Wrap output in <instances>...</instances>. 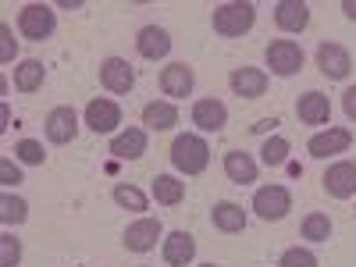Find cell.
<instances>
[{"label":"cell","instance_id":"1","mask_svg":"<svg viewBox=\"0 0 356 267\" xmlns=\"http://www.w3.org/2000/svg\"><path fill=\"white\" fill-rule=\"evenodd\" d=\"M171 164L175 171H182V175H203L207 164H211V146H207L203 136H175L171 143Z\"/></svg>","mask_w":356,"mask_h":267},{"label":"cell","instance_id":"2","mask_svg":"<svg viewBox=\"0 0 356 267\" xmlns=\"http://www.w3.org/2000/svg\"><path fill=\"white\" fill-rule=\"evenodd\" d=\"M253 22H257V4H250V0H232V4L214 8V15H211L214 33L218 36H228V40L250 33Z\"/></svg>","mask_w":356,"mask_h":267},{"label":"cell","instance_id":"3","mask_svg":"<svg viewBox=\"0 0 356 267\" xmlns=\"http://www.w3.org/2000/svg\"><path fill=\"white\" fill-rule=\"evenodd\" d=\"M250 211H253L260 221H282V218H289V211H292V193H289L285 186H260V189L253 193Z\"/></svg>","mask_w":356,"mask_h":267},{"label":"cell","instance_id":"4","mask_svg":"<svg viewBox=\"0 0 356 267\" xmlns=\"http://www.w3.org/2000/svg\"><path fill=\"white\" fill-rule=\"evenodd\" d=\"M264 61L278 79H289L296 72H303V50H300L296 40H275V43H267Z\"/></svg>","mask_w":356,"mask_h":267},{"label":"cell","instance_id":"5","mask_svg":"<svg viewBox=\"0 0 356 267\" xmlns=\"http://www.w3.org/2000/svg\"><path fill=\"white\" fill-rule=\"evenodd\" d=\"M54 25H57V18H54V11L47 4H25L22 15H18V33L25 40H33V43L50 40L54 36Z\"/></svg>","mask_w":356,"mask_h":267},{"label":"cell","instance_id":"6","mask_svg":"<svg viewBox=\"0 0 356 267\" xmlns=\"http://www.w3.org/2000/svg\"><path fill=\"white\" fill-rule=\"evenodd\" d=\"M321 186H324V193H328L332 200L356 196V161H335L328 171H324Z\"/></svg>","mask_w":356,"mask_h":267},{"label":"cell","instance_id":"7","mask_svg":"<svg viewBox=\"0 0 356 267\" xmlns=\"http://www.w3.org/2000/svg\"><path fill=\"white\" fill-rule=\"evenodd\" d=\"M317 68H321L324 79L342 82V79H349V72H353V57H349V50H346L342 43H321V47H317Z\"/></svg>","mask_w":356,"mask_h":267},{"label":"cell","instance_id":"8","mask_svg":"<svg viewBox=\"0 0 356 267\" xmlns=\"http://www.w3.org/2000/svg\"><path fill=\"white\" fill-rule=\"evenodd\" d=\"M118 125H122V107H118L114 100L97 97V100L86 104V129H89V132L107 136V132H114Z\"/></svg>","mask_w":356,"mask_h":267},{"label":"cell","instance_id":"9","mask_svg":"<svg viewBox=\"0 0 356 267\" xmlns=\"http://www.w3.org/2000/svg\"><path fill=\"white\" fill-rule=\"evenodd\" d=\"M100 86L111 89V93H132L136 86V68L125 61V57H104L100 61Z\"/></svg>","mask_w":356,"mask_h":267},{"label":"cell","instance_id":"10","mask_svg":"<svg viewBox=\"0 0 356 267\" xmlns=\"http://www.w3.org/2000/svg\"><path fill=\"white\" fill-rule=\"evenodd\" d=\"M43 132L54 146H65V143H75L79 136V114L75 107H54L47 114V122H43Z\"/></svg>","mask_w":356,"mask_h":267},{"label":"cell","instance_id":"11","mask_svg":"<svg viewBox=\"0 0 356 267\" xmlns=\"http://www.w3.org/2000/svg\"><path fill=\"white\" fill-rule=\"evenodd\" d=\"M161 235H164V228H161L157 218H139V221H132V225L125 228L122 243H125V250H132V253H150V250L157 246Z\"/></svg>","mask_w":356,"mask_h":267},{"label":"cell","instance_id":"12","mask_svg":"<svg viewBox=\"0 0 356 267\" xmlns=\"http://www.w3.org/2000/svg\"><path fill=\"white\" fill-rule=\"evenodd\" d=\"M349 146H353V132H349V129H328V132L310 136L307 154L317 157V161H328V157H335V154H346Z\"/></svg>","mask_w":356,"mask_h":267},{"label":"cell","instance_id":"13","mask_svg":"<svg viewBox=\"0 0 356 267\" xmlns=\"http://www.w3.org/2000/svg\"><path fill=\"white\" fill-rule=\"evenodd\" d=\"M228 86H232L235 97H243V100H260V97L267 93V72L243 65V68H235V72L228 75Z\"/></svg>","mask_w":356,"mask_h":267},{"label":"cell","instance_id":"14","mask_svg":"<svg viewBox=\"0 0 356 267\" xmlns=\"http://www.w3.org/2000/svg\"><path fill=\"white\" fill-rule=\"evenodd\" d=\"M193 125L200 132H221L228 125V107L218 97H203L193 104Z\"/></svg>","mask_w":356,"mask_h":267},{"label":"cell","instance_id":"15","mask_svg":"<svg viewBox=\"0 0 356 267\" xmlns=\"http://www.w3.org/2000/svg\"><path fill=\"white\" fill-rule=\"evenodd\" d=\"M193 86H196V75L186 61H175L168 68H161V89H164V97L171 100H182L193 93Z\"/></svg>","mask_w":356,"mask_h":267},{"label":"cell","instance_id":"16","mask_svg":"<svg viewBox=\"0 0 356 267\" xmlns=\"http://www.w3.org/2000/svg\"><path fill=\"white\" fill-rule=\"evenodd\" d=\"M296 118H300L303 125H328V118H332L328 97H324L321 89H307V93L296 100Z\"/></svg>","mask_w":356,"mask_h":267},{"label":"cell","instance_id":"17","mask_svg":"<svg viewBox=\"0 0 356 267\" xmlns=\"http://www.w3.org/2000/svg\"><path fill=\"white\" fill-rule=\"evenodd\" d=\"M136 50H139V57H146V61H161V57L171 54V36L161 25H143L136 33Z\"/></svg>","mask_w":356,"mask_h":267},{"label":"cell","instance_id":"18","mask_svg":"<svg viewBox=\"0 0 356 267\" xmlns=\"http://www.w3.org/2000/svg\"><path fill=\"white\" fill-rule=\"evenodd\" d=\"M275 25L282 33H303L310 25V8L303 0H278L275 4Z\"/></svg>","mask_w":356,"mask_h":267},{"label":"cell","instance_id":"19","mask_svg":"<svg viewBox=\"0 0 356 267\" xmlns=\"http://www.w3.org/2000/svg\"><path fill=\"white\" fill-rule=\"evenodd\" d=\"M193 257H196V239L189 232H171V235H164V264L168 267H186V264H193Z\"/></svg>","mask_w":356,"mask_h":267},{"label":"cell","instance_id":"20","mask_svg":"<svg viewBox=\"0 0 356 267\" xmlns=\"http://www.w3.org/2000/svg\"><path fill=\"white\" fill-rule=\"evenodd\" d=\"M143 154H146V129H125L111 139L114 161H139Z\"/></svg>","mask_w":356,"mask_h":267},{"label":"cell","instance_id":"21","mask_svg":"<svg viewBox=\"0 0 356 267\" xmlns=\"http://www.w3.org/2000/svg\"><path fill=\"white\" fill-rule=\"evenodd\" d=\"M221 164H225V175L232 178L235 186H253V182H257V175H260L257 161H253L246 150H228Z\"/></svg>","mask_w":356,"mask_h":267},{"label":"cell","instance_id":"22","mask_svg":"<svg viewBox=\"0 0 356 267\" xmlns=\"http://www.w3.org/2000/svg\"><path fill=\"white\" fill-rule=\"evenodd\" d=\"M211 225L225 235H235V232H243L246 228V211L239 203H232V200H221L214 203V211H211Z\"/></svg>","mask_w":356,"mask_h":267},{"label":"cell","instance_id":"23","mask_svg":"<svg viewBox=\"0 0 356 267\" xmlns=\"http://www.w3.org/2000/svg\"><path fill=\"white\" fill-rule=\"evenodd\" d=\"M143 125L150 129V132H168L178 125V107L171 100H154V104H146L143 107Z\"/></svg>","mask_w":356,"mask_h":267},{"label":"cell","instance_id":"24","mask_svg":"<svg viewBox=\"0 0 356 267\" xmlns=\"http://www.w3.org/2000/svg\"><path fill=\"white\" fill-rule=\"evenodd\" d=\"M43 82H47V68L36 57H29V61H22L15 68V89L18 93H36V89H43Z\"/></svg>","mask_w":356,"mask_h":267},{"label":"cell","instance_id":"25","mask_svg":"<svg viewBox=\"0 0 356 267\" xmlns=\"http://www.w3.org/2000/svg\"><path fill=\"white\" fill-rule=\"evenodd\" d=\"M154 200L164 203V207H178L186 200V182L175 175H157L154 178Z\"/></svg>","mask_w":356,"mask_h":267},{"label":"cell","instance_id":"26","mask_svg":"<svg viewBox=\"0 0 356 267\" xmlns=\"http://www.w3.org/2000/svg\"><path fill=\"white\" fill-rule=\"evenodd\" d=\"M300 235H303L307 243H328V239H332V218L321 214V211L307 214L303 225H300Z\"/></svg>","mask_w":356,"mask_h":267},{"label":"cell","instance_id":"27","mask_svg":"<svg viewBox=\"0 0 356 267\" xmlns=\"http://www.w3.org/2000/svg\"><path fill=\"white\" fill-rule=\"evenodd\" d=\"M111 196H114V203H118V207H125V211H132V214H143L146 207H150L146 193H143V189H136V186H129V182H118Z\"/></svg>","mask_w":356,"mask_h":267},{"label":"cell","instance_id":"28","mask_svg":"<svg viewBox=\"0 0 356 267\" xmlns=\"http://www.w3.org/2000/svg\"><path fill=\"white\" fill-rule=\"evenodd\" d=\"M289 150H292V143H289L285 136H271V139L260 146V161H264L267 168H278V164L289 161Z\"/></svg>","mask_w":356,"mask_h":267},{"label":"cell","instance_id":"29","mask_svg":"<svg viewBox=\"0 0 356 267\" xmlns=\"http://www.w3.org/2000/svg\"><path fill=\"white\" fill-rule=\"evenodd\" d=\"M25 218H29V203L22 196L4 193V200H0V221L11 228V225H25Z\"/></svg>","mask_w":356,"mask_h":267},{"label":"cell","instance_id":"30","mask_svg":"<svg viewBox=\"0 0 356 267\" xmlns=\"http://www.w3.org/2000/svg\"><path fill=\"white\" fill-rule=\"evenodd\" d=\"M15 157H18L22 164L40 168V164L47 161V150H43V143H36V139H18V143H15Z\"/></svg>","mask_w":356,"mask_h":267},{"label":"cell","instance_id":"31","mask_svg":"<svg viewBox=\"0 0 356 267\" xmlns=\"http://www.w3.org/2000/svg\"><path fill=\"white\" fill-rule=\"evenodd\" d=\"M278 267H317V253L307 246H292L278 257Z\"/></svg>","mask_w":356,"mask_h":267},{"label":"cell","instance_id":"32","mask_svg":"<svg viewBox=\"0 0 356 267\" xmlns=\"http://www.w3.org/2000/svg\"><path fill=\"white\" fill-rule=\"evenodd\" d=\"M22 264V243L15 235H0V267H18Z\"/></svg>","mask_w":356,"mask_h":267},{"label":"cell","instance_id":"33","mask_svg":"<svg viewBox=\"0 0 356 267\" xmlns=\"http://www.w3.org/2000/svg\"><path fill=\"white\" fill-rule=\"evenodd\" d=\"M15 54H18V40H15V29L4 22L0 25V61L4 65H11L15 61Z\"/></svg>","mask_w":356,"mask_h":267},{"label":"cell","instance_id":"34","mask_svg":"<svg viewBox=\"0 0 356 267\" xmlns=\"http://www.w3.org/2000/svg\"><path fill=\"white\" fill-rule=\"evenodd\" d=\"M0 182H4L8 189L22 182V171H18V164H15L11 157H4V161H0Z\"/></svg>","mask_w":356,"mask_h":267},{"label":"cell","instance_id":"35","mask_svg":"<svg viewBox=\"0 0 356 267\" xmlns=\"http://www.w3.org/2000/svg\"><path fill=\"white\" fill-rule=\"evenodd\" d=\"M342 111H346L349 122H356V86H349L346 93H342Z\"/></svg>","mask_w":356,"mask_h":267},{"label":"cell","instance_id":"36","mask_svg":"<svg viewBox=\"0 0 356 267\" xmlns=\"http://www.w3.org/2000/svg\"><path fill=\"white\" fill-rule=\"evenodd\" d=\"M342 11H346L349 22H356V0H342Z\"/></svg>","mask_w":356,"mask_h":267},{"label":"cell","instance_id":"37","mask_svg":"<svg viewBox=\"0 0 356 267\" xmlns=\"http://www.w3.org/2000/svg\"><path fill=\"white\" fill-rule=\"evenodd\" d=\"M275 125H278L275 118H264V122H257V125H253V132H267V129H275Z\"/></svg>","mask_w":356,"mask_h":267},{"label":"cell","instance_id":"38","mask_svg":"<svg viewBox=\"0 0 356 267\" xmlns=\"http://www.w3.org/2000/svg\"><path fill=\"white\" fill-rule=\"evenodd\" d=\"M0 122H4V129L11 125V107H8V104H4V107H0Z\"/></svg>","mask_w":356,"mask_h":267},{"label":"cell","instance_id":"39","mask_svg":"<svg viewBox=\"0 0 356 267\" xmlns=\"http://www.w3.org/2000/svg\"><path fill=\"white\" fill-rule=\"evenodd\" d=\"M61 8H65V11H79L82 0H61Z\"/></svg>","mask_w":356,"mask_h":267},{"label":"cell","instance_id":"40","mask_svg":"<svg viewBox=\"0 0 356 267\" xmlns=\"http://www.w3.org/2000/svg\"><path fill=\"white\" fill-rule=\"evenodd\" d=\"M200 267H214V264H200Z\"/></svg>","mask_w":356,"mask_h":267}]
</instances>
